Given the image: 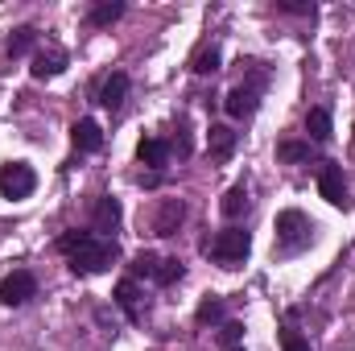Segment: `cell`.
Here are the masks:
<instances>
[{
	"instance_id": "6da1fadb",
	"label": "cell",
	"mask_w": 355,
	"mask_h": 351,
	"mask_svg": "<svg viewBox=\"0 0 355 351\" xmlns=\"http://www.w3.org/2000/svg\"><path fill=\"white\" fill-rule=\"evenodd\" d=\"M58 252L71 261L75 273H83V277L112 268V261L120 257L116 240H103V236H95V232H62V236H58Z\"/></svg>"
},
{
	"instance_id": "7a4b0ae2",
	"label": "cell",
	"mask_w": 355,
	"mask_h": 351,
	"mask_svg": "<svg viewBox=\"0 0 355 351\" xmlns=\"http://www.w3.org/2000/svg\"><path fill=\"white\" fill-rule=\"evenodd\" d=\"M314 219L302 215V211H281L277 215V252L281 257H297L314 244Z\"/></svg>"
},
{
	"instance_id": "3957f363",
	"label": "cell",
	"mask_w": 355,
	"mask_h": 351,
	"mask_svg": "<svg viewBox=\"0 0 355 351\" xmlns=\"http://www.w3.org/2000/svg\"><path fill=\"white\" fill-rule=\"evenodd\" d=\"M207 252H211V261L219 264V268H240V264L248 261V252H252V236L244 232V228H223L215 240H207L202 244Z\"/></svg>"
},
{
	"instance_id": "277c9868",
	"label": "cell",
	"mask_w": 355,
	"mask_h": 351,
	"mask_svg": "<svg viewBox=\"0 0 355 351\" xmlns=\"http://www.w3.org/2000/svg\"><path fill=\"white\" fill-rule=\"evenodd\" d=\"M37 190V174L29 162H8L0 166V194L4 198H29Z\"/></svg>"
},
{
	"instance_id": "5b68a950",
	"label": "cell",
	"mask_w": 355,
	"mask_h": 351,
	"mask_svg": "<svg viewBox=\"0 0 355 351\" xmlns=\"http://www.w3.org/2000/svg\"><path fill=\"white\" fill-rule=\"evenodd\" d=\"M29 298H37V277L29 268H12L4 281H0V302L4 306H25Z\"/></svg>"
},
{
	"instance_id": "8992f818",
	"label": "cell",
	"mask_w": 355,
	"mask_h": 351,
	"mask_svg": "<svg viewBox=\"0 0 355 351\" xmlns=\"http://www.w3.org/2000/svg\"><path fill=\"white\" fill-rule=\"evenodd\" d=\"M318 194H322L331 207H352L343 166H335V162H322V166H318Z\"/></svg>"
},
{
	"instance_id": "52a82bcc",
	"label": "cell",
	"mask_w": 355,
	"mask_h": 351,
	"mask_svg": "<svg viewBox=\"0 0 355 351\" xmlns=\"http://www.w3.org/2000/svg\"><path fill=\"white\" fill-rule=\"evenodd\" d=\"M116 306L124 310L128 323H145V293H141V285H137L132 277L116 281Z\"/></svg>"
},
{
	"instance_id": "ba28073f",
	"label": "cell",
	"mask_w": 355,
	"mask_h": 351,
	"mask_svg": "<svg viewBox=\"0 0 355 351\" xmlns=\"http://www.w3.org/2000/svg\"><path fill=\"white\" fill-rule=\"evenodd\" d=\"M67 50L62 46H46V50H37L33 54V67H29V75L33 79H54V75H62L67 71Z\"/></svg>"
},
{
	"instance_id": "9c48e42d",
	"label": "cell",
	"mask_w": 355,
	"mask_h": 351,
	"mask_svg": "<svg viewBox=\"0 0 355 351\" xmlns=\"http://www.w3.org/2000/svg\"><path fill=\"white\" fill-rule=\"evenodd\" d=\"M182 219H186V203H182V198H162L157 219H153V232H157V236H178Z\"/></svg>"
},
{
	"instance_id": "30bf717a",
	"label": "cell",
	"mask_w": 355,
	"mask_h": 351,
	"mask_svg": "<svg viewBox=\"0 0 355 351\" xmlns=\"http://www.w3.org/2000/svg\"><path fill=\"white\" fill-rule=\"evenodd\" d=\"M257 103H261V99H257V87H244V83L223 95V108H227L232 120H248V116L257 112Z\"/></svg>"
},
{
	"instance_id": "8fae6325",
	"label": "cell",
	"mask_w": 355,
	"mask_h": 351,
	"mask_svg": "<svg viewBox=\"0 0 355 351\" xmlns=\"http://www.w3.org/2000/svg\"><path fill=\"white\" fill-rule=\"evenodd\" d=\"M124 99H128V75H124V71H112V75L103 79V87H99V108L120 112Z\"/></svg>"
},
{
	"instance_id": "7c38bea8",
	"label": "cell",
	"mask_w": 355,
	"mask_h": 351,
	"mask_svg": "<svg viewBox=\"0 0 355 351\" xmlns=\"http://www.w3.org/2000/svg\"><path fill=\"white\" fill-rule=\"evenodd\" d=\"M91 223H95V232H99L103 240H107V236L116 240V232H120V203H116V198H99Z\"/></svg>"
},
{
	"instance_id": "4fadbf2b",
	"label": "cell",
	"mask_w": 355,
	"mask_h": 351,
	"mask_svg": "<svg viewBox=\"0 0 355 351\" xmlns=\"http://www.w3.org/2000/svg\"><path fill=\"white\" fill-rule=\"evenodd\" d=\"M306 137L314 145H327L335 137V124H331V108H310L306 112Z\"/></svg>"
},
{
	"instance_id": "5bb4252c",
	"label": "cell",
	"mask_w": 355,
	"mask_h": 351,
	"mask_svg": "<svg viewBox=\"0 0 355 351\" xmlns=\"http://www.w3.org/2000/svg\"><path fill=\"white\" fill-rule=\"evenodd\" d=\"M236 132L227 128V124H211V132H207V149H211V157L215 162H227L232 153H236Z\"/></svg>"
},
{
	"instance_id": "9a60e30c",
	"label": "cell",
	"mask_w": 355,
	"mask_h": 351,
	"mask_svg": "<svg viewBox=\"0 0 355 351\" xmlns=\"http://www.w3.org/2000/svg\"><path fill=\"white\" fill-rule=\"evenodd\" d=\"M170 141H162V137H145L141 145H137V162L141 166H153V170H162L166 162H170Z\"/></svg>"
},
{
	"instance_id": "2e32d148",
	"label": "cell",
	"mask_w": 355,
	"mask_h": 351,
	"mask_svg": "<svg viewBox=\"0 0 355 351\" xmlns=\"http://www.w3.org/2000/svg\"><path fill=\"white\" fill-rule=\"evenodd\" d=\"M71 141H75L79 153H99V149H103V128H99L95 120H79V124L71 128Z\"/></svg>"
},
{
	"instance_id": "e0dca14e",
	"label": "cell",
	"mask_w": 355,
	"mask_h": 351,
	"mask_svg": "<svg viewBox=\"0 0 355 351\" xmlns=\"http://www.w3.org/2000/svg\"><path fill=\"white\" fill-rule=\"evenodd\" d=\"M120 17H124V0H99V4L87 8L91 29H103V25H112V21H120Z\"/></svg>"
},
{
	"instance_id": "ac0fdd59",
	"label": "cell",
	"mask_w": 355,
	"mask_h": 351,
	"mask_svg": "<svg viewBox=\"0 0 355 351\" xmlns=\"http://www.w3.org/2000/svg\"><path fill=\"white\" fill-rule=\"evenodd\" d=\"M33 46H37V29L33 25H21V29H12V37H8L4 50H8V58H25Z\"/></svg>"
},
{
	"instance_id": "d6986e66",
	"label": "cell",
	"mask_w": 355,
	"mask_h": 351,
	"mask_svg": "<svg viewBox=\"0 0 355 351\" xmlns=\"http://www.w3.org/2000/svg\"><path fill=\"white\" fill-rule=\"evenodd\" d=\"M248 203H252V198H248V186L240 182V186H232V190L223 194V203H219V211H223L227 219H240V215L248 211Z\"/></svg>"
},
{
	"instance_id": "ffe728a7",
	"label": "cell",
	"mask_w": 355,
	"mask_h": 351,
	"mask_svg": "<svg viewBox=\"0 0 355 351\" xmlns=\"http://www.w3.org/2000/svg\"><path fill=\"white\" fill-rule=\"evenodd\" d=\"M190 71H194V75H215V71H219V50H215V46H198L194 58H190Z\"/></svg>"
},
{
	"instance_id": "44dd1931",
	"label": "cell",
	"mask_w": 355,
	"mask_h": 351,
	"mask_svg": "<svg viewBox=\"0 0 355 351\" xmlns=\"http://www.w3.org/2000/svg\"><path fill=\"white\" fill-rule=\"evenodd\" d=\"M277 162H289V166L310 162V141H281L277 145Z\"/></svg>"
},
{
	"instance_id": "7402d4cb",
	"label": "cell",
	"mask_w": 355,
	"mask_h": 351,
	"mask_svg": "<svg viewBox=\"0 0 355 351\" xmlns=\"http://www.w3.org/2000/svg\"><path fill=\"white\" fill-rule=\"evenodd\" d=\"M182 273H186V268H182L178 257H162V261H157V273H153V281H157V285H174V281H182Z\"/></svg>"
},
{
	"instance_id": "603a6c76",
	"label": "cell",
	"mask_w": 355,
	"mask_h": 351,
	"mask_svg": "<svg viewBox=\"0 0 355 351\" xmlns=\"http://www.w3.org/2000/svg\"><path fill=\"white\" fill-rule=\"evenodd\" d=\"M223 314H227V310H223L219 298H202V306H198L194 318H198V327H215V323H223Z\"/></svg>"
},
{
	"instance_id": "cb8c5ba5",
	"label": "cell",
	"mask_w": 355,
	"mask_h": 351,
	"mask_svg": "<svg viewBox=\"0 0 355 351\" xmlns=\"http://www.w3.org/2000/svg\"><path fill=\"white\" fill-rule=\"evenodd\" d=\"M157 261H162L157 252H137V257H132V264H128L132 281H137V277H149V281H153V273H157Z\"/></svg>"
},
{
	"instance_id": "d4e9b609",
	"label": "cell",
	"mask_w": 355,
	"mask_h": 351,
	"mask_svg": "<svg viewBox=\"0 0 355 351\" xmlns=\"http://www.w3.org/2000/svg\"><path fill=\"white\" fill-rule=\"evenodd\" d=\"M240 339H244V323H223L219 343H223V348H240Z\"/></svg>"
},
{
	"instance_id": "484cf974",
	"label": "cell",
	"mask_w": 355,
	"mask_h": 351,
	"mask_svg": "<svg viewBox=\"0 0 355 351\" xmlns=\"http://www.w3.org/2000/svg\"><path fill=\"white\" fill-rule=\"evenodd\" d=\"M281 351H310V339L297 331H281Z\"/></svg>"
},
{
	"instance_id": "4316f807",
	"label": "cell",
	"mask_w": 355,
	"mask_h": 351,
	"mask_svg": "<svg viewBox=\"0 0 355 351\" xmlns=\"http://www.w3.org/2000/svg\"><path fill=\"white\" fill-rule=\"evenodd\" d=\"M277 12H302V17H314V4H289V0H277Z\"/></svg>"
},
{
	"instance_id": "83f0119b",
	"label": "cell",
	"mask_w": 355,
	"mask_h": 351,
	"mask_svg": "<svg viewBox=\"0 0 355 351\" xmlns=\"http://www.w3.org/2000/svg\"><path fill=\"white\" fill-rule=\"evenodd\" d=\"M223 351H244V348H223Z\"/></svg>"
}]
</instances>
